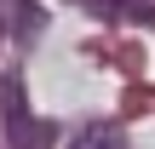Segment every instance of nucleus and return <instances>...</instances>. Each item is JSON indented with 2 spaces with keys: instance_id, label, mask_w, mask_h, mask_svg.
<instances>
[{
  "instance_id": "nucleus-1",
  "label": "nucleus",
  "mask_w": 155,
  "mask_h": 149,
  "mask_svg": "<svg viewBox=\"0 0 155 149\" xmlns=\"http://www.w3.org/2000/svg\"><path fill=\"white\" fill-rule=\"evenodd\" d=\"M0 126H6V149H52V126L29 115V98H23V75L17 69L0 80Z\"/></svg>"
},
{
  "instance_id": "nucleus-2",
  "label": "nucleus",
  "mask_w": 155,
  "mask_h": 149,
  "mask_svg": "<svg viewBox=\"0 0 155 149\" xmlns=\"http://www.w3.org/2000/svg\"><path fill=\"white\" fill-rule=\"evenodd\" d=\"M98 17H109V23H144V29H155V6L150 0H86Z\"/></svg>"
},
{
  "instance_id": "nucleus-3",
  "label": "nucleus",
  "mask_w": 155,
  "mask_h": 149,
  "mask_svg": "<svg viewBox=\"0 0 155 149\" xmlns=\"http://www.w3.org/2000/svg\"><path fill=\"white\" fill-rule=\"evenodd\" d=\"M69 149H121V132H115V126H86Z\"/></svg>"
}]
</instances>
